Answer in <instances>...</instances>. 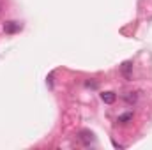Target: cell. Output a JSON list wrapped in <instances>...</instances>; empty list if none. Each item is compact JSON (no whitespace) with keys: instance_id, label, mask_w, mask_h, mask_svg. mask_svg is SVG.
Segmentation results:
<instances>
[{"instance_id":"obj_1","label":"cell","mask_w":152,"mask_h":150,"mask_svg":"<svg viewBox=\"0 0 152 150\" xmlns=\"http://www.w3.org/2000/svg\"><path fill=\"white\" fill-rule=\"evenodd\" d=\"M80 140H81V143H83L85 147H88L90 143L96 141V138H94V134H92L90 131H81V133H80Z\"/></svg>"},{"instance_id":"obj_2","label":"cell","mask_w":152,"mask_h":150,"mask_svg":"<svg viewBox=\"0 0 152 150\" xmlns=\"http://www.w3.org/2000/svg\"><path fill=\"white\" fill-rule=\"evenodd\" d=\"M4 30H5L7 34H14V32L21 30V25H20V23H16V21H7V23L4 25Z\"/></svg>"},{"instance_id":"obj_3","label":"cell","mask_w":152,"mask_h":150,"mask_svg":"<svg viewBox=\"0 0 152 150\" xmlns=\"http://www.w3.org/2000/svg\"><path fill=\"white\" fill-rule=\"evenodd\" d=\"M101 99H103L106 104H113L115 99H117V95H115L113 92H103V94H101Z\"/></svg>"},{"instance_id":"obj_4","label":"cell","mask_w":152,"mask_h":150,"mask_svg":"<svg viewBox=\"0 0 152 150\" xmlns=\"http://www.w3.org/2000/svg\"><path fill=\"white\" fill-rule=\"evenodd\" d=\"M124 101H126V103H129V104H134V103L138 101V95H136V94H133V92H129V94H126V95H124Z\"/></svg>"},{"instance_id":"obj_5","label":"cell","mask_w":152,"mask_h":150,"mask_svg":"<svg viewBox=\"0 0 152 150\" xmlns=\"http://www.w3.org/2000/svg\"><path fill=\"white\" fill-rule=\"evenodd\" d=\"M129 120H133V113H124V115L118 117V122H120V124H126V122H129Z\"/></svg>"},{"instance_id":"obj_6","label":"cell","mask_w":152,"mask_h":150,"mask_svg":"<svg viewBox=\"0 0 152 150\" xmlns=\"http://www.w3.org/2000/svg\"><path fill=\"white\" fill-rule=\"evenodd\" d=\"M133 66H131V62H126L124 66H122V71H124V74L126 76H129V69H131Z\"/></svg>"},{"instance_id":"obj_7","label":"cell","mask_w":152,"mask_h":150,"mask_svg":"<svg viewBox=\"0 0 152 150\" xmlns=\"http://www.w3.org/2000/svg\"><path fill=\"white\" fill-rule=\"evenodd\" d=\"M0 9H2V4H0Z\"/></svg>"}]
</instances>
